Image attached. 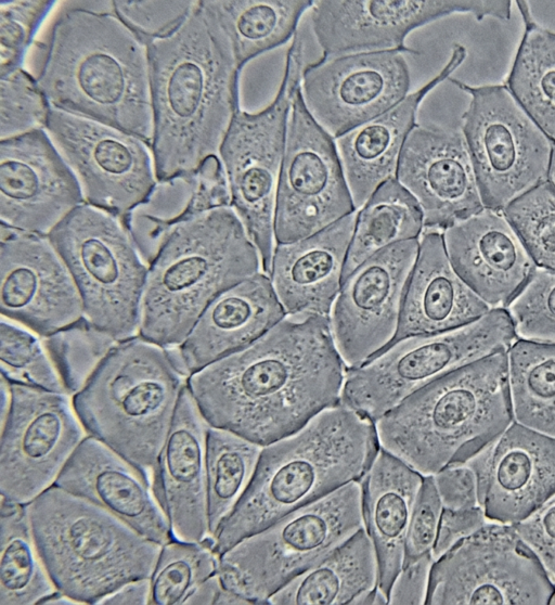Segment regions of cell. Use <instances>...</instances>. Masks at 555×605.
<instances>
[{
  "label": "cell",
  "instance_id": "6da1fadb",
  "mask_svg": "<svg viewBox=\"0 0 555 605\" xmlns=\"http://www.w3.org/2000/svg\"><path fill=\"white\" fill-rule=\"evenodd\" d=\"M347 370L330 317L287 316L249 346L192 373L186 385L210 426L267 446L339 403Z\"/></svg>",
  "mask_w": 555,
  "mask_h": 605
},
{
  "label": "cell",
  "instance_id": "7a4b0ae2",
  "mask_svg": "<svg viewBox=\"0 0 555 605\" xmlns=\"http://www.w3.org/2000/svg\"><path fill=\"white\" fill-rule=\"evenodd\" d=\"M157 181L190 175L219 150L240 108V69L205 1L171 35L147 44Z\"/></svg>",
  "mask_w": 555,
  "mask_h": 605
},
{
  "label": "cell",
  "instance_id": "3957f363",
  "mask_svg": "<svg viewBox=\"0 0 555 605\" xmlns=\"http://www.w3.org/2000/svg\"><path fill=\"white\" fill-rule=\"evenodd\" d=\"M51 106L153 140L147 44L113 12L70 8L36 77Z\"/></svg>",
  "mask_w": 555,
  "mask_h": 605
},
{
  "label": "cell",
  "instance_id": "277c9868",
  "mask_svg": "<svg viewBox=\"0 0 555 605\" xmlns=\"http://www.w3.org/2000/svg\"><path fill=\"white\" fill-rule=\"evenodd\" d=\"M379 442L375 422L337 403L263 446L243 497L214 533L218 555L285 514L361 480Z\"/></svg>",
  "mask_w": 555,
  "mask_h": 605
},
{
  "label": "cell",
  "instance_id": "5b68a950",
  "mask_svg": "<svg viewBox=\"0 0 555 605\" xmlns=\"http://www.w3.org/2000/svg\"><path fill=\"white\" fill-rule=\"evenodd\" d=\"M514 422L507 351L420 388L375 422L379 447L423 476L465 463Z\"/></svg>",
  "mask_w": 555,
  "mask_h": 605
},
{
  "label": "cell",
  "instance_id": "8992f818",
  "mask_svg": "<svg viewBox=\"0 0 555 605\" xmlns=\"http://www.w3.org/2000/svg\"><path fill=\"white\" fill-rule=\"evenodd\" d=\"M261 269L259 252L231 206L180 221L149 265L139 335L164 348L180 346L219 294Z\"/></svg>",
  "mask_w": 555,
  "mask_h": 605
},
{
  "label": "cell",
  "instance_id": "52a82bcc",
  "mask_svg": "<svg viewBox=\"0 0 555 605\" xmlns=\"http://www.w3.org/2000/svg\"><path fill=\"white\" fill-rule=\"evenodd\" d=\"M188 377L167 348L137 335L116 345L73 406L88 435L152 481Z\"/></svg>",
  "mask_w": 555,
  "mask_h": 605
},
{
  "label": "cell",
  "instance_id": "ba28073f",
  "mask_svg": "<svg viewBox=\"0 0 555 605\" xmlns=\"http://www.w3.org/2000/svg\"><path fill=\"white\" fill-rule=\"evenodd\" d=\"M26 510L54 584L82 604H95L122 583L150 577L154 569L160 544L56 485Z\"/></svg>",
  "mask_w": 555,
  "mask_h": 605
},
{
  "label": "cell",
  "instance_id": "9c48e42d",
  "mask_svg": "<svg viewBox=\"0 0 555 605\" xmlns=\"http://www.w3.org/2000/svg\"><path fill=\"white\" fill-rule=\"evenodd\" d=\"M364 528L360 480L298 507L219 555L224 588L254 604L327 557Z\"/></svg>",
  "mask_w": 555,
  "mask_h": 605
},
{
  "label": "cell",
  "instance_id": "30bf717a",
  "mask_svg": "<svg viewBox=\"0 0 555 605\" xmlns=\"http://www.w3.org/2000/svg\"><path fill=\"white\" fill-rule=\"evenodd\" d=\"M48 237L75 281L85 318L118 342L139 335L149 265L122 218L85 202Z\"/></svg>",
  "mask_w": 555,
  "mask_h": 605
},
{
  "label": "cell",
  "instance_id": "8fae6325",
  "mask_svg": "<svg viewBox=\"0 0 555 605\" xmlns=\"http://www.w3.org/2000/svg\"><path fill=\"white\" fill-rule=\"evenodd\" d=\"M517 339L505 308L462 327L400 339L364 364L348 369L340 403L376 422L430 382L500 351Z\"/></svg>",
  "mask_w": 555,
  "mask_h": 605
},
{
  "label": "cell",
  "instance_id": "7c38bea8",
  "mask_svg": "<svg viewBox=\"0 0 555 605\" xmlns=\"http://www.w3.org/2000/svg\"><path fill=\"white\" fill-rule=\"evenodd\" d=\"M304 41L298 33L286 53L285 72L269 106L257 113L238 108L219 150L231 198L269 275L275 248L274 215L287 124L304 70Z\"/></svg>",
  "mask_w": 555,
  "mask_h": 605
},
{
  "label": "cell",
  "instance_id": "4fadbf2b",
  "mask_svg": "<svg viewBox=\"0 0 555 605\" xmlns=\"http://www.w3.org/2000/svg\"><path fill=\"white\" fill-rule=\"evenodd\" d=\"M462 133L485 208L503 211L515 199L548 180L555 143L531 119L505 86L470 87Z\"/></svg>",
  "mask_w": 555,
  "mask_h": 605
},
{
  "label": "cell",
  "instance_id": "5bb4252c",
  "mask_svg": "<svg viewBox=\"0 0 555 605\" xmlns=\"http://www.w3.org/2000/svg\"><path fill=\"white\" fill-rule=\"evenodd\" d=\"M555 584L513 525L488 522L436 559L426 604L545 605Z\"/></svg>",
  "mask_w": 555,
  "mask_h": 605
},
{
  "label": "cell",
  "instance_id": "9a60e30c",
  "mask_svg": "<svg viewBox=\"0 0 555 605\" xmlns=\"http://www.w3.org/2000/svg\"><path fill=\"white\" fill-rule=\"evenodd\" d=\"M12 402L1 424V498L28 504L55 485L88 436L67 392L11 383Z\"/></svg>",
  "mask_w": 555,
  "mask_h": 605
},
{
  "label": "cell",
  "instance_id": "2e32d148",
  "mask_svg": "<svg viewBox=\"0 0 555 605\" xmlns=\"http://www.w3.org/2000/svg\"><path fill=\"white\" fill-rule=\"evenodd\" d=\"M354 211L335 139L311 116L299 88L278 184L275 243L308 237Z\"/></svg>",
  "mask_w": 555,
  "mask_h": 605
},
{
  "label": "cell",
  "instance_id": "e0dca14e",
  "mask_svg": "<svg viewBox=\"0 0 555 605\" xmlns=\"http://www.w3.org/2000/svg\"><path fill=\"white\" fill-rule=\"evenodd\" d=\"M44 129L90 205L122 218L157 183L151 145L134 134L53 106Z\"/></svg>",
  "mask_w": 555,
  "mask_h": 605
},
{
  "label": "cell",
  "instance_id": "ac0fdd59",
  "mask_svg": "<svg viewBox=\"0 0 555 605\" xmlns=\"http://www.w3.org/2000/svg\"><path fill=\"white\" fill-rule=\"evenodd\" d=\"M411 87L404 52H363L331 57L304 67L300 91L315 121L335 140L384 114Z\"/></svg>",
  "mask_w": 555,
  "mask_h": 605
},
{
  "label": "cell",
  "instance_id": "d6986e66",
  "mask_svg": "<svg viewBox=\"0 0 555 605\" xmlns=\"http://www.w3.org/2000/svg\"><path fill=\"white\" fill-rule=\"evenodd\" d=\"M418 246L420 239L390 245L343 281L328 317L347 369L364 364L393 342Z\"/></svg>",
  "mask_w": 555,
  "mask_h": 605
},
{
  "label": "cell",
  "instance_id": "ffe728a7",
  "mask_svg": "<svg viewBox=\"0 0 555 605\" xmlns=\"http://www.w3.org/2000/svg\"><path fill=\"white\" fill-rule=\"evenodd\" d=\"M454 13L509 20L511 1H314L311 26L323 57L388 50L420 54L405 46L408 35Z\"/></svg>",
  "mask_w": 555,
  "mask_h": 605
},
{
  "label": "cell",
  "instance_id": "44dd1931",
  "mask_svg": "<svg viewBox=\"0 0 555 605\" xmlns=\"http://www.w3.org/2000/svg\"><path fill=\"white\" fill-rule=\"evenodd\" d=\"M0 310L41 337L85 317L75 281L48 235L1 224Z\"/></svg>",
  "mask_w": 555,
  "mask_h": 605
},
{
  "label": "cell",
  "instance_id": "7402d4cb",
  "mask_svg": "<svg viewBox=\"0 0 555 605\" xmlns=\"http://www.w3.org/2000/svg\"><path fill=\"white\" fill-rule=\"evenodd\" d=\"M82 203L80 183L46 129L0 141L1 224L48 235Z\"/></svg>",
  "mask_w": 555,
  "mask_h": 605
},
{
  "label": "cell",
  "instance_id": "603a6c76",
  "mask_svg": "<svg viewBox=\"0 0 555 605\" xmlns=\"http://www.w3.org/2000/svg\"><path fill=\"white\" fill-rule=\"evenodd\" d=\"M396 179L417 201L427 229L446 230L485 208L459 130L416 124L400 153Z\"/></svg>",
  "mask_w": 555,
  "mask_h": 605
},
{
  "label": "cell",
  "instance_id": "cb8c5ba5",
  "mask_svg": "<svg viewBox=\"0 0 555 605\" xmlns=\"http://www.w3.org/2000/svg\"><path fill=\"white\" fill-rule=\"evenodd\" d=\"M209 424L188 385L152 472V489L173 539L211 537L207 506L206 445Z\"/></svg>",
  "mask_w": 555,
  "mask_h": 605
},
{
  "label": "cell",
  "instance_id": "d4e9b609",
  "mask_svg": "<svg viewBox=\"0 0 555 605\" xmlns=\"http://www.w3.org/2000/svg\"><path fill=\"white\" fill-rule=\"evenodd\" d=\"M442 235L452 267L491 309H506L538 268L502 211L483 208Z\"/></svg>",
  "mask_w": 555,
  "mask_h": 605
},
{
  "label": "cell",
  "instance_id": "484cf974",
  "mask_svg": "<svg viewBox=\"0 0 555 605\" xmlns=\"http://www.w3.org/2000/svg\"><path fill=\"white\" fill-rule=\"evenodd\" d=\"M55 485L104 509L160 545L173 539L151 479L93 436L82 440Z\"/></svg>",
  "mask_w": 555,
  "mask_h": 605
},
{
  "label": "cell",
  "instance_id": "4316f807",
  "mask_svg": "<svg viewBox=\"0 0 555 605\" xmlns=\"http://www.w3.org/2000/svg\"><path fill=\"white\" fill-rule=\"evenodd\" d=\"M487 451L479 504L488 520L517 524L555 494V438L514 421Z\"/></svg>",
  "mask_w": 555,
  "mask_h": 605
},
{
  "label": "cell",
  "instance_id": "83f0119b",
  "mask_svg": "<svg viewBox=\"0 0 555 605\" xmlns=\"http://www.w3.org/2000/svg\"><path fill=\"white\" fill-rule=\"evenodd\" d=\"M270 276L256 273L219 294L178 346L189 376L241 350L286 318Z\"/></svg>",
  "mask_w": 555,
  "mask_h": 605
},
{
  "label": "cell",
  "instance_id": "f1b7e54d",
  "mask_svg": "<svg viewBox=\"0 0 555 605\" xmlns=\"http://www.w3.org/2000/svg\"><path fill=\"white\" fill-rule=\"evenodd\" d=\"M358 213L292 243H276L269 276L287 316H326L343 283Z\"/></svg>",
  "mask_w": 555,
  "mask_h": 605
},
{
  "label": "cell",
  "instance_id": "f546056e",
  "mask_svg": "<svg viewBox=\"0 0 555 605\" xmlns=\"http://www.w3.org/2000/svg\"><path fill=\"white\" fill-rule=\"evenodd\" d=\"M490 310L452 267L442 233L426 232L420 241L391 344L411 336L462 327Z\"/></svg>",
  "mask_w": 555,
  "mask_h": 605
},
{
  "label": "cell",
  "instance_id": "4dcf8cb0",
  "mask_svg": "<svg viewBox=\"0 0 555 605\" xmlns=\"http://www.w3.org/2000/svg\"><path fill=\"white\" fill-rule=\"evenodd\" d=\"M465 57L466 49L454 44L449 61L431 80L384 114L335 140L356 209L380 184L396 177L400 153L416 125L420 105L433 89L450 78Z\"/></svg>",
  "mask_w": 555,
  "mask_h": 605
},
{
  "label": "cell",
  "instance_id": "1f68e13d",
  "mask_svg": "<svg viewBox=\"0 0 555 605\" xmlns=\"http://www.w3.org/2000/svg\"><path fill=\"white\" fill-rule=\"evenodd\" d=\"M423 475L379 448L361 478L362 515L378 562V588L387 595L404 562V541Z\"/></svg>",
  "mask_w": 555,
  "mask_h": 605
},
{
  "label": "cell",
  "instance_id": "d6a6232c",
  "mask_svg": "<svg viewBox=\"0 0 555 605\" xmlns=\"http://www.w3.org/2000/svg\"><path fill=\"white\" fill-rule=\"evenodd\" d=\"M378 587V562L364 528L327 557L295 577L273 595V605H350L364 591Z\"/></svg>",
  "mask_w": 555,
  "mask_h": 605
},
{
  "label": "cell",
  "instance_id": "836d02e7",
  "mask_svg": "<svg viewBox=\"0 0 555 605\" xmlns=\"http://www.w3.org/2000/svg\"><path fill=\"white\" fill-rule=\"evenodd\" d=\"M230 40L236 65L286 43L311 0H206Z\"/></svg>",
  "mask_w": 555,
  "mask_h": 605
},
{
  "label": "cell",
  "instance_id": "e575fe53",
  "mask_svg": "<svg viewBox=\"0 0 555 605\" xmlns=\"http://www.w3.org/2000/svg\"><path fill=\"white\" fill-rule=\"evenodd\" d=\"M57 591L39 553L26 504L1 498L0 605H33Z\"/></svg>",
  "mask_w": 555,
  "mask_h": 605
},
{
  "label": "cell",
  "instance_id": "d590c367",
  "mask_svg": "<svg viewBox=\"0 0 555 605\" xmlns=\"http://www.w3.org/2000/svg\"><path fill=\"white\" fill-rule=\"evenodd\" d=\"M424 216L417 201L395 178L380 184L357 215L343 281L377 252L420 239Z\"/></svg>",
  "mask_w": 555,
  "mask_h": 605
},
{
  "label": "cell",
  "instance_id": "8d00e7d4",
  "mask_svg": "<svg viewBox=\"0 0 555 605\" xmlns=\"http://www.w3.org/2000/svg\"><path fill=\"white\" fill-rule=\"evenodd\" d=\"M517 5L526 23L507 88L520 106L555 143V33L538 26L529 2Z\"/></svg>",
  "mask_w": 555,
  "mask_h": 605
},
{
  "label": "cell",
  "instance_id": "74e56055",
  "mask_svg": "<svg viewBox=\"0 0 555 605\" xmlns=\"http://www.w3.org/2000/svg\"><path fill=\"white\" fill-rule=\"evenodd\" d=\"M507 359L514 421L555 438V344L517 338Z\"/></svg>",
  "mask_w": 555,
  "mask_h": 605
},
{
  "label": "cell",
  "instance_id": "f35d334b",
  "mask_svg": "<svg viewBox=\"0 0 555 605\" xmlns=\"http://www.w3.org/2000/svg\"><path fill=\"white\" fill-rule=\"evenodd\" d=\"M263 446L209 426L206 445L207 506L211 537L248 488Z\"/></svg>",
  "mask_w": 555,
  "mask_h": 605
},
{
  "label": "cell",
  "instance_id": "ab89813d",
  "mask_svg": "<svg viewBox=\"0 0 555 605\" xmlns=\"http://www.w3.org/2000/svg\"><path fill=\"white\" fill-rule=\"evenodd\" d=\"M212 537L201 542L171 539L163 544L150 576L154 605H183L190 594L218 569Z\"/></svg>",
  "mask_w": 555,
  "mask_h": 605
},
{
  "label": "cell",
  "instance_id": "60d3db41",
  "mask_svg": "<svg viewBox=\"0 0 555 605\" xmlns=\"http://www.w3.org/2000/svg\"><path fill=\"white\" fill-rule=\"evenodd\" d=\"M42 340L70 396L87 384L101 362L119 343L85 317Z\"/></svg>",
  "mask_w": 555,
  "mask_h": 605
},
{
  "label": "cell",
  "instance_id": "b9f144b4",
  "mask_svg": "<svg viewBox=\"0 0 555 605\" xmlns=\"http://www.w3.org/2000/svg\"><path fill=\"white\" fill-rule=\"evenodd\" d=\"M0 366L10 383L67 392L43 340L4 318L0 324Z\"/></svg>",
  "mask_w": 555,
  "mask_h": 605
},
{
  "label": "cell",
  "instance_id": "7bdbcfd3",
  "mask_svg": "<svg viewBox=\"0 0 555 605\" xmlns=\"http://www.w3.org/2000/svg\"><path fill=\"white\" fill-rule=\"evenodd\" d=\"M538 268L555 271V186L550 180L503 211Z\"/></svg>",
  "mask_w": 555,
  "mask_h": 605
},
{
  "label": "cell",
  "instance_id": "ee69618b",
  "mask_svg": "<svg viewBox=\"0 0 555 605\" xmlns=\"http://www.w3.org/2000/svg\"><path fill=\"white\" fill-rule=\"evenodd\" d=\"M0 138L44 129L51 104L36 77L20 68L0 77Z\"/></svg>",
  "mask_w": 555,
  "mask_h": 605
},
{
  "label": "cell",
  "instance_id": "f6af8a7d",
  "mask_svg": "<svg viewBox=\"0 0 555 605\" xmlns=\"http://www.w3.org/2000/svg\"><path fill=\"white\" fill-rule=\"evenodd\" d=\"M506 309L517 338L555 344V271L537 268Z\"/></svg>",
  "mask_w": 555,
  "mask_h": 605
},
{
  "label": "cell",
  "instance_id": "bcb514c9",
  "mask_svg": "<svg viewBox=\"0 0 555 605\" xmlns=\"http://www.w3.org/2000/svg\"><path fill=\"white\" fill-rule=\"evenodd\" d=\"M54 3L47 0L0 1V77L22 68L25 54Z\"/></svg>",
  "mask_w": 555,
  "mask_h": 605
},
{
  "label": "cell",
  "instance_id": "7dc6e473",
  "mask_svg": "<svg viewBox=\"0 0 555 605\" xmlns=\"http://www.w3.org/2000/svg\"><path fill=\"white\" fill-rule=\"evenodd\" d=\"M196 1H112V12L146 44L175 33Z\"/></svg>",
  "mask_w": 555,
  "mask_h": 605
},
{
  "label": "cell",
  "instance_id": "c3c4849f",
  "mask_svg": "<svg viewBox=\"0 0 555 605\" xmlns=\"http://www.w3.org/2000/svg\"><path fill=\"white\" fill-rule=\"evenodd\" d=\"M443 511L433 475L424 476L404 541V563L431 553Z\"/></svg>",
  "mask_w": 555,
  "mask_h": 605
},
{
  "label": "cell",
  "instance_id": "681fc988",
  "mask_svg": "<svg viewBox=\"0 0 555 605\" xmlns=\"http://www.w3.org/2000/svg\"><path fill=\"white\" fill-rule=\"evenodd\" d=\"M513 526L555 584V494L527 518Z\"/></svg>",
  "mask_w": 555,
  "mask_h": 605
},
{
  "label": "cell",
  "instance_id": "f907efd6",
  "mask_svg": "<svg viewBox=\"0 0 555 605\" xmlns=\"http://www.w3.org/2000/svg\"><path fill=\"white\" fill-rule=\"evenodd\" d=\"M433 478L443 509L480 506L476 475L466 463L447 465Z\"/></svg>",
  "mask_w": 555,
  "mask_h": 605
},
{
  "label": "cell",
  "instance_id": "816d5d0a",
  "mask_svg": "<svg viewBox=\"0 0 555 605\" xmlns=\"http://www.w3.org/2000/svg\"><path fill=\"white\" fill-rule=\"evenodd\" d=\"M434 563L435 559L431 553L404 563L390 585L388 604H426Z\"/></svg>",
  "mask_w": 555,
  "mask_h": 605
},
{
  "label": "cell",
  "instance_id": "f5cc1de1",
  "mask_svg": "<svg viewBox=\"0 0 555 605\" xmlns=\"http://www.w3.org/2000/svg\"><path fill=\"white\" fill-rule=\"evenodd\" d=\"M488 522L481 506L462 510L443 509L431 551L434 559L440 558L461 541L481 529Z\"/></svg>",
  "mask_w": 555,
  "mask_h": 605
},
{
  "label": "cell",
  "instance_id": "db71d44e",
  "mask_svg": "<svg viewBox=\"0 0 555 605\" xmlns=\"http://www.w3.org/2000/svg\"><path fill=\"white\" fill-rule=\"evenodd\" d=\"M151 600L150 577L127 581L102 596L95 604L105 605H146Z\"/></svg>",
  "mask_w": 555,
  "mask_h": 605
},
{
  "label": "cell",
  "instance_id": "11a10c76",
  "mask_svg": "<svg viewBox=\"0 0 555 605\" xmlns=\"http://www.w3.org/2000/svg\"><path fill=\"white\" fill-rule=\"evenodd\" d=\"M222 582L218 572L205 579L190 594L185 601V605H215L221 591Z\"/></svg>",
  "mask_w": 555,
  "mask_h": 605
},
{
  "label": "cell",
  "instance_id": "9f6ffc18",
  "mask_svg": "<svg viewBox=\"0 0 555 605\" xmlns=\"http://www.w3.org/2000/svg\"><path fill=\"white\" fill-rule=\"evenodd\" d=\"M245 604H254V603L247 597L224 588L222 584L221 591L218 595L215 605H245Z\"/></svg>",
  "mask_w": 555,
  "mask_h": 605
},
{
  "label": "cell",
  "instance_id": "6f0895ef",
  "mask_svg": "<svg viewBox=\"0 0 555 605\" xmlns=\"http://www.w3.org/2000/svg\"><path fill=\"white\" fill-rule=\"evenodd\" d=\"M39 604H53V605H72V604H82L73 596L57 590L55 593L42 600Z\"/></svg>",
  "mask_w": 555,
  "mask_h": 605
},
{
  "label": "cell",
  "instance_id": "680465c9",
  "mask_svg": "<svg viewBox=\"0 0 555 605\" xmlns=\"http://www.w3.org/2000/svg\"><path fill=\"white\" fill-rule=\"evenodd\" d=\"M548 180L553 183V185L555 186V146L553 150V154H552V159H551V167H550V172H548Z\"/></svg>",
  "mask_w": 555,
  "mask_h": 605
},
{
  "label": "cell",
  "instance_id": "91938a15",
  "mask_svg": "<svg viewBox=\"0 0 555 605\" xmlns=\"http://www.w3.org/2000/svg\"><path fill=\"white\" fill-rule=\"evenodd\" d=\"M551 604H555V594H554V596H553V598H552V601H551Z\"/></svg>",
  "mask_w": 555,
  "mask_h": 605
}]
</instances>
